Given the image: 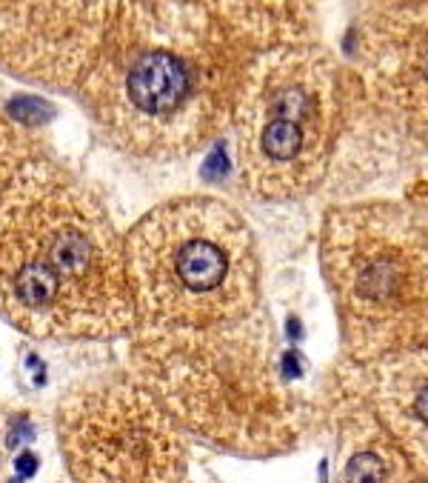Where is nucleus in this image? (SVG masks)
Returning a JSON list of instances; mask_svg holds the SVG:
<instances>
[{
	"label": "nucleus",
	"mask_w": 428,
	"mask_h": 483,
	"mask_svg": "<svg viewBox=\"0 0 428 483\" xmlns=\"http://www.w3.org/2000/svg\"><path fill=\"white\" fill-rule=\"evenodd\" d=\"M340 120V80L328 58L297 46L255 58L232 112L246 189L266 200L314 192L328 172Z\"/></svg>",
	"instance_id": "nucleus-6"
},
{
	"label": "nucleus",
	"mask_w": 428,
	"mask_h": 483,
	"mask_svg": "<svg viewBox=\"0 0 428 483\" xmlns=\"http://www.w3.org/2000/svg\"><path fill=\"white\" fill-rule=\"evenodd\" d=\"M60 446L80 480H174L186 474V443L151 389L89 386L60 409Z\"/></svg>",
	"instance_id": "nucleus-7"
},
{
	"label": "nucleus",
	"mask_w": 428,
	"mask_h": 483,
	"mask_svg": "<svg viewBox=\"0 0 428 483\" xmlns=\"http://www.w3.org/2000/svg\"><path fill=\"white\" fill-rule=\"evenodd\" d=\"M340 477L346 480H405L417 477L400 446L391 440L365 398V409L340 412Z\"/></svg>",
	"instance_id": "nucleus-10"
},
{
	"label": "nucleus",
	"mask_w": 428,
	"mask_h": 483,
	"mask_svg": "<svg viewBox=\"0 0 428 483\" xmlns=\"http://www.w3.org/2000/svg\"><path fill=\"white\" fill-rule=\"evenodd\" d=\"M266 321L160 329L149 326L134 349L140 375L186 429L249 455L289 449L309 417L297 372L286 363Z\"/></svg>",
	"instance_id": "nucleus-3"
},
{
	"label": "nucleus",
	"mask_w": 428,
	"mask_h": 483,
	"mask_svg": "<svg viewBox=\"0 0 428 483\" xmlns=\"http://www.w3.org/2000/svg\"><path fill=\"white\" fill-rule=\"evenodd\" d=\"M9 4H15V0H0V9H4V6H9Z\"/></svg>",
	"instance_id": "nucleus-13"
},
{
	"label": "nucleus",
	"mask_w": 428,
	"mask_h": 483,
	"mask_svg": "<svg viewBox=\"0 0 428 483\" xmlns=\"http://www.w3.org/2000/svg\"><path fill=\"white\" fill-rule=\"evenodd\" d=\"M0 315L35 338H114L137 323L126 249L95 194L32 157L0 189Z\"/></svg>",
	"instance_id": "nucleus-2"
},
{
	"label": "nucleus",
	"mask_w": 428,
	"mask_h": 483,
	"mask_svg": "<svg viewBox=\"0 0 428 483\" xmlns=\"http://www.w3.org/2000/svg\"><path fill=\"white\" fill-rule=\"evenodd\" d=\"M320 264L357 363L428 346V212L354 203L323 226Z\"/></svg>",
	"instance_id": "nucleus-5"
},
{
	"label": "nucleus",
	"mask_w": 428,
	"mask_h": 483,
	"mask_svg": "<svg viewBox=\"0 0 428 483\" xmlns=\"http://www.w3.org/2000/svg\"><path fill=\"white\" fill-rule=\"evenodd\" d=\"M365 366V398L417 477H428V346L380 355Z\"/></svg>",
	"instance_id": "nucleus-9"
},
{
	"label": "nucleus",
	"mask_w": 428,
	"mask_h": 483,
	"mask_svg": "<svg viewBox=\"0 0 428 483\" xmlns=\"http://www.w3.org/2000/svg\"><path fill=\"white\" fill-rule=\"evenodd\" d=\"M0 452H4V423H0Z\"/></svg>",
	"instance_id": "nucleus-12"
},
{
	"label": "nucleus",
	"mask_w": 428,
	"mask_h": 483,
	"mask_svg": "<svg viewBox=\"0 0 428 483\" xmlns=\"http://www.w3.org/2000/svg\"><path fill=\"white\" fill-rule=\"evenodd\" d=\"M137 318L194 329L257 309L260 269L243 217L220 200L180 197L149 212L123 240Z\"/></svg>",
	"instance_id": "nucleus-4"
},
{
	"label": "nucleus",
	"mask_w": 428,
	"mask_h": 483,
	"mask_svg": "<svg viewBox=\"0 0 428 483\" xmlns=\"http://www.w3.org/2000/svg\"><path fill=\"white\" fill-rule=\"evenodd\" d=\"M117 0H15L0 9V66L46 83L77 86Z\"/></svg>",
	"instance_id": "nucleus-8"
},
{
	"label": "nucleus",
	"mask_w": 428,
	"mask_h": 483,
	"mask_svg": "<svg viewBox=\"0 0 428 483\" xmlns=\"http://www.w3.org/2000/svg\"><path fill=\"white\" fill-rule=\"evenodd\" d=\"M32 155L35 149L29 135L0 112V189L32 160Z\"/></svg>",
	"instance_id": "nucleus-11"
},
{
	"label": "nucleus",
	"mask_w": 428,
	"mask_h": 483,
	"mask_svg": "<svg viewBox=\"0 0 428 483\" xmlns=\"http://www.w3.org/2000/svg\"><path fill=\"white\" fill-rule=\"evenodd\" d=\"M252 63L240 35L197 0H117L77 92L114 146L174 160L232 120Z\"/></svg>",
	"instance_id": "nucleus-1"
}]
</instances>
